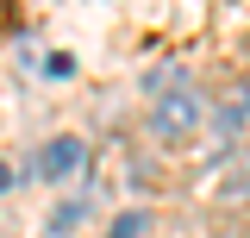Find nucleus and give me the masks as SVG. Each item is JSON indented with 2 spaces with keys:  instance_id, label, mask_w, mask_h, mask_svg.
Wrapping results in <instances>:
<instances>
[{
  "instance_id": "39448f33",
  "label": "nucleus",
  "mask_w": 250,
  "mask_h": 238,
  "mask_svg": "<svg viewBox=\"0 0 250 238\" xmlns=\"http://www.w3.org/2000/svg\"><path fill=\"white\" fill-rule=\"evenodd\" d=\"M75 219H82V207H75V201H69V207H57V219H50V226H57V232H69V226H75Z\"/></svg>"
},
{
  "instance_id": "7ed1b4c3",
  "label": "nucleus",
  "mask_w": 250,
  "mask_h": 238,
  "mask_svg": "<svg viewBox=\"0 0 250 238\" xmlns=\"http://www.w3.org/2000/svg\"><path fill=\"white\" fill-rule=\"evenodd\" d=\"M244 119H250V88H244V94H231V107H219V132L231 138V132H238Z\"/></svg>"
},
{
  "instance_id": "f03ea898",
  "label": "nucleus",
  "mask_w": 250,
  "mask_h": 238,
  "mask_svg": "<svg viewBox=\"0 0 250 238\" xmlns=\"http://www.w3.org/2000/svg\"><path fill=\"white\" fill-rule=\"evenodd\" d=\"M82 138H57V144H44V157H38V176H75L82 169Z\"/></svg>"
},
{
  "instance_id": "20e7f679",
  "label": "nucleus",
  "mask_w": 250,
  "mask_h": 238,
  "mask_svg": "<svg viewBox=\"0 0 250 238\" xmlns=\"http://www.w3.org/2000/svg\"><path fill=\"white\" fill-rule=\"evenodd\" d=\"M144 232V213H119V219H113V232L106 238H138Z\"/></svg>"
},
{
  "instance_id": "f257e3e1",
  "label": "nucleus",
  "mask_w": 250,
  "mask_h": 238,
  "mask_svg": "<svg viewBox=\"0 0 250 238\" xmlns=\"http://www.w3.org/2000/svg\"><path fill=\"white\" fill-rule=\"evenodd\" d=\"M194 119H200V100L182 88V94H169V100H163V107L150 113V125H156V138H182Z\"/></svg>"
}]
</instances>
